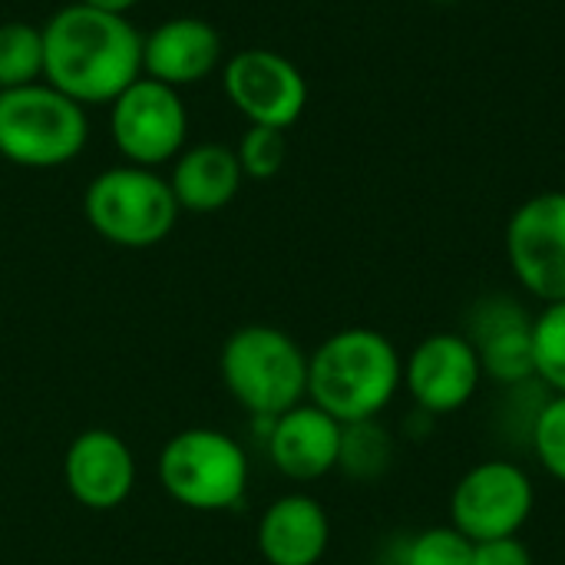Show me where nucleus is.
<instances>
[{
	"instance_id": "f257e3e1",
	"label": "nucleus",
	"mask_w": 565,
	"mask_h": 565,
	"mask_svg": "<svg viewBox=\"0 0 565 565\" xmlns=\"http://www.w3.org/2000/svg\"><path fill=\"white\" fill-rule=\"evenodd\" d=\"M43 79L79 106L113 103L142 76V33L126 13L66 3L43 23Z\"/></svg>"
},
{
	"instance_id": "f03ea898",
	"label": "nucleus",
	"mask_w": 565,
	"mask_h": 565,
	"mask_svg": "<svg viewBox=\"0 0 565 565\" xmlns=\"http://www.w3.org/2000/svg\"><path fill=\"white\" fill-rule=\"evenodd\" d=\"M404 387V354L377 328H341L308 354V404L338 424L377 420Z\"/></svg>"
},
{
	"instance_id": "7ed1b4c3",
	"label": "nucleus",
	"mask_w": 565,
	"mask_h": 565,
	"mask_svg": "<svg viewBox=\"0 0 565 565\" xmlns=\"http://www.w3.org/2000/svg\"><path fill=\"white\" fill-rule=\"evenodd\" d=\"M218 367L225 391L258 420H275L308 401V354L275 324L232 331Z\"/></svg>"
},
{
	"instance_id": "20e7f679",
	"label": "nucleus",
	"mask_w": 565,
	"mask_h": 565,
	"mask_svg": "<svg viewBox=\"0 0 565 565\" xmlns=\"http://www.w3.org/2000/svg\"><path fill=\"white\" fill-rule=\"evenodd\" d=\"M89 139L86 106L53 89L46 79L0 89V156L23 169H56L73 162Z\"/></svg>"
},
{
	"instance_id": "39448f33",
	"label": "nucleus",
	"mask_w": 565,
	"mask_h": 565,
	"mask_svg": "<svg viewBox=\"0 0 565 565\" xmlns=\"http://www.w3.org/2000/svg\"><path fill=\"white\" fill-rule=\"evenodd\" d=\"M86 222L119 248H152L175 228L179 202L169 179L142 166H113L86 185Z\"/></svg>"
},
{
	"instance_id": "423d86ee",
	"label": "nucleus",
	"mask_w": 565,
	"mask_h": 565,
	"mask_svg": "<svg viewBox=\"0 0 565 565\" xmlns=\"http://www.w3.org/2000/svg\"><path fill=\"white\" fill-rule=\"evenodd\" d=\"M159 483L185 510H232L248 490V457L235 437L212 427H189L162 447Z\"/></svg>"
},
{
	"instance_id": "0eeeda50",
	"label": "nucleus",
	"mask_w": 565,
	"mask_h": 565,
	"mask_svg": "<svg viewBox=\"0 0 565 565\" xmlns=\"http://www.w3.org/2000/svg\"><path fill=\"white\" fill-rule=\"evenodd\" d=\"M536 510V483L516 460H480L450 490V526L470 543L520 536Z\"/></svg>"
},
{
	"instance_id": "6e6552de",
	"label": "nucleus",
	"mask_w": 565,
	"mask_h": 565,
	"mask_svg": "<svg viewBox=\"0 0 565 565\" xmlns=\"http://www.w3.org/2000/svg\"><path fill=\"white\" fill-rule=\"evenodd\" d=\"M507 265L516 285L543 301H565V189L536 192L520 202L503 232Z\"/></svg>"
},
{
	"instance_id": "1a4fd4ad",
	"label": "nucleus",
	"mask_w": 565,
	"mask_h": 565,
	"mask_svg": "<svg viewBox=\"0 0 565 565\" xmlns=\"http://www.w3.org/2000/svg\"><path fill=\"white\" fill-rule=\"evenodd\" d=\"M109 132L129 166L156 169L185 149L189 113L179 89L139 76L109 103Z\"/></svg>"
},
{
	"instance_id": "9d476101",
	"label": "nucleus",
	"mask_w": 565,
	"mask_h": 565,
	"mask_svg": "<svg viewBox=\"0 0 565 565\" xmlns=\"http://www.w3.org/2000/svg\"><path fill=\"white\" fill-rule=\"evenodd\" d=\"M222 89L248 126L291 129L308 106V83L301 70L278 50L265 46L238 50L222 70Z\"/></svg>"
},
{
	"instance_id": "9b49d317",
	"label": "nucleus",
	"mask_w": 565,
	"mask_h": 565,
	"mask_svg": "<svg viewBox=\"0 0 565 565\" xmlns=\"http://www.w3.org/2000/svg\"><path fill=\"white\" fill-rule=\"evenodd\" d=\"M483 384L477 348L463 331H434L404 358V391L427 417L463 411Z\"/></svg>"
},
{
	"instance_id": "f8f14e48",
	"label": "nucleus",
	"mask_w": 565,
	"mask_h": 565,
	"mask_svg": "<svg viewBox=\"0 0 565 565\" xmlns=\"http://www.w3.org/2000/svg\"><path fill=\"white\" fill-rule=\"evenodd\" d=\"M463 334L477 348L483 381L497 387H526L536 384L533 364V315L513 295H487L470 315Z\"/></svg>"
},
{
	"instance_id": "ddd939ff",
	"label": "nucleus",
	"mask_w": 565,
	"mask_h": 565,
	"mask_svg": "<svg viewBox=\"0 0 565 565\" xmlns=\"http://www.w3.org/2000/svg\"><path fill=\"white\" fill-rule=\"evenodd\" d=\"M63 483L86 510H116L136 487V457L113 430H83L63 457Z\"/></svg>"
},
{
	"instance_id": "4468645a",
	"label": "nucleus",
	"mask_w": 565,
	"mask_h": 565,
	"mask_svg": "<svg viewBox=\"0 0 565 565\" xmlns=\"http://www.w3.org/2000/svg\"><path fill=\"white\" fill-rule=\"evenodd\" d=\"M341 430L344 424H338L331 414L305 401L285 411L281 417L268 420V434H265L268 460L281 477L295 483H315L331 470H338Z\"/></svg>"
},
{
	"instance_id": "2eb2a0df",
	"label": "nucleus",
	"mask_w": 565,
	"mask_h": 565,
	"mask_svg": "<svg viewBox=\"0 0 565 565\" xmlns=\"http://www.w3.org/2000/svg\"><path fill=\"white\" fill-rule=\"evenodd\" d=\"M222 63V36L202 17H172L142 36V76L172 89L195 86Z\"/></svg>"
},
{
	"instance_id": "dca6fc26",
	"label": "nucleus",
	"mask_w": 565,
	"mask_h": 565,
	"mask_svg": "<svg viewBox=\"0 0 565 565\" xmlns=\"http://www.w3.org/2000/svg\"><path fill=\"white\" fill-rule=\"evenodd\" d=\"M255 540L268 565H318L331 546V520L315 497L285 493L262 513Z\"/></svg>"
},
{
	"instance_id": "f3484780",
	"label": "nucleus",
	"mask_w": 565,
	"mask_h": 565,
	"mask_svg": "<svg viewBox=\"0 0 565 565\" xmlns=\"http://www.w3.org/2000/svg\"><path fill=\"white\" fill-rule=\"evenodd\" d=\"M242 166L232 146L222 142H202L192 149H182L175 156L169 185L172 195L179 202V209L195 212V215H209L225 209L238 189H242Z\"/></svg>"
},
{
	"instance_id": "a211bd4d",
	"label": "nucleus",
	"mask_w": 565,
	"mask_h": 565,
	"mask_svg": "<svg viewBox=\"0 0 565 565\" xmlns=\"http://www.w3.org/2000/svg\"><path fill=\"white\" fill-rule=\"evenodd\" d=\"M394 463V437L391 430L377 420H361V424H344L341 430V457L338 470L348 473L351 480L374 483L381 480Z\"/></svg>"
},
{
	"instance_id": "6ab92c4d",
	"label": "nucleus",
	"mask_w": 565,
	"mask_h": 565,
	"mask_svg": "<svg viewBox=\"0 0 565 565\" xmlns=\"http://www.w3.org/2000/svg\"><path fill=\"white\" fill-rule=\"evenodd\" d=\"M43 26L10 20L0 23V89H20L43 79Z\"/></svg>"
},
{
	"instance_id": "aec40b11",
	"label": "nucleus",
	"mask_w": 565,
	"mask_h": 565,
	"mask_svg": "<svg viewBox=\"0 0 565 565\" xmlns=\"http://www.w3.org/2000/svg\"><path fill=\"white\" fill-rule=\"evenodd\" d=\"M533 364L536 384L550 394H565V301L543 305L533 315Z\"/></svg>"
},
{
	"instance_id": "412c9836",
	"label": "nucleus",
	"mask_w": 565,
	"mask_h": 565,
	"mask_svg": "<svg viewBox=\"0 0 565 565\" xmlns=\"http://www.w3.org/2000/svg\"><path fill=\"white\" fill-rule=\"evenodd\" d=\"M526 437L540 467L565 487V394H550L540 404Z\"/></svg>"
},
{
	"instance_id": "4be33fe9",
	"label": "nucleus",
	"mask_w": 565,
	"mask_h": 565,
	"mask_svg": "<svg viewBox=\"0 0 565 565\" xmlns=\"http://www.w3.org/2000/svg\"><path fill=\"white\" fill-rule=\"evenodd\" d=\"M470 556L473 543L447 523L414 533L401 550V565H470Z\"/></svg>"
},
{
	"instance_id": "5701e85b",
	"label": "nucleus",
	"mask_w": 565,
	"mask_h": 565,
	"mask_svg": "<svg viewBox=\"0 0 565 565\" xmlns=\"http://www.w3.org/2000/svg\"><path fill=\"white\" fill-rule=\"evenodd\" d=\"M235 156H238L245 179H258V182L275 179L288 159V136L285 129H275V126H248Z\"/></svg>"
},
{
	"instance_id": "b1692460",
	"label": "nucleus",
	"mask_w": 565,
	"mask_h": 565,
	"mask_svg": "<svg viewBox=\"0 0 565 565\" xmlns=\"http://www.w3.org/2000/svg\"><path fill=\"white\" fill-rule=\"evenodd\" d=\"M470 565H533V553L520 536H507V540L473 543Z\"/></svg>"
},
{
	"instance_id": "393cba45",
	"label": "nucleus",
	"mask_w": 565,
	"mask_h": 565,
	"mask_svg": "<svg viewBox=\"0 0 565 565\" xmlns=\"http://www.w3.org/2000/svg\"><path fill=\"white\" fill-rule=\"evenodd\" d=\"M79 3H89V7H99V10H113V13H126V10H132L139 0H79Z\"/></svg>"
}]
</instances>
